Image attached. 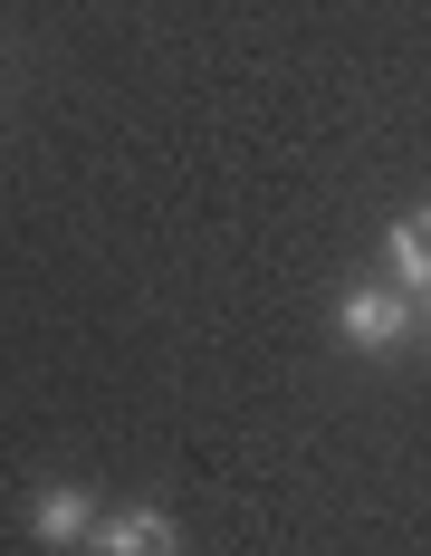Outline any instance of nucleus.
<instances>
[{
    "mask_svg": "<svg viewBox=\"0 0 431 556\" xmlns=\"http://www.w3.org/2000/svg\"><path fill=\"white\" fill-rule=\"evenodd\" d=\"M335 336L365 345V355H393V345H413V298L393 278H365V288L335 298Z\"/></svg>",
    "mask_w": 431,
    "mask_h": 556,
    "instance_id": "1",
    "label": "nucleus"
},
{
    "mask_svg": "<svg viewBox=\"0 0 431 556\" xmlns=\"http://www.w3.org/2000/svg\"><path fill=\"white\" fill-rule=\"evenodd\" d=\"M87 556H182V518L173 508H106L97 528H87Z\"/></svg>",
    "mask_w": 431,
    "mask_h": 556,
    "instance_id": "2",
    "label": "nucleus"
},
{
    "mask_svg": "<svg viewBox=\"0 0 431 556\" xmlns=\"http://www.w3.org/2000/svg\"><path fill=\"white\" fill-rule=\"evenodd\" d=\"M97 518H106V508L87 500V490H67V480H58V490L29 500V538H39V547H87V528H97Z\"/></svg>",
    "mask_w": 431,
    "mask_h": 556,
    "instance_id": "3",
    "label": "nucleus"
},
{
    "mask_svg": "<svg viewBox=\"0 0 431 556\" xmlns=\"http://www.w3.org/2000/svg\"><path fill=\"white\" fill-rule=\"evenodd\" d=\"M383 278H393L403 298H422V288H431V202L383 230Z\"/></svg>",
    "mask_w": 431,
    "mask_h": 556,
    "instance_id": "4",
    "label": "nucleus"
},
{
    "mask_svg": "<svg viewBox=\"0 0 431 556\" xmlns=\"http://www.w3.org/2000/svg\"><path fill=\"white\" fill-rule=\"evenodd\" d=\"M413 336H422V345H431V288H422V298H413Z\"/></svg>",
    "mask_w": 431,
    "mask_h": 556,
    "instance_id": "5",
    "label": "nucleus"
}]
</instances>
